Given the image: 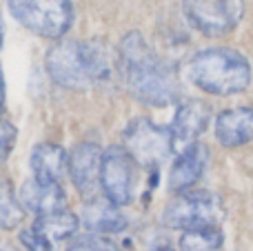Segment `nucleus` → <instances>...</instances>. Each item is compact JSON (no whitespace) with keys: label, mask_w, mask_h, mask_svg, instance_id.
<instances>
[{"label":"nucleus","mask_w":253,"mask_h":251,"mask_svg":"<svg viewBox=\"0 0 253 251\" xmlns=\"http://www.w3.org/2000/svg\"><path fill=\"white\" fill-rule=\"evenodd\" d=\"M224 243V236L218 227H198L187 229L180 238V251H218Z\"/></svg>","instance_id":"obj_18"},{"label":"nucleus","mask_w":253,"mask_h":251,"mask_svg":"<svg viewBox=\"0 0 253 251\" xmlns=\"http://www.w3.org/2000/svg\"><path fill=\"white\" fill-rule=\"evenodd\" d=\"M80 225V218L76 216L69 209H58V211H49V213H40L36 218L34 227L51 243H58V240H67L69 236L76 234Z\"/></svg>","instance_id":"obj_16"},{"label":"nucleus","mask_w":253,"mask_h":251,"mask_svg":"<svg viewBox=\"0 0 253 251\" xmlns=\"http://www.w3.org/2000/svg\"><path fill=\"white\" fill-rule=\"evenodd\" d=\"M83 225L91 234H118L126 227V218L109 198H93L84 205Z\"/></svg>","instance_id":"obj_15"},{"label":"nucleus","mask_w":253,"mask_h":251,"mask_svg":"<svg viewBox=\"0 0 253 251\" xmlns=\"http://www.w3.org/2000/svg\"><path fill=\"white\" fill-rule=\"evenodd\" d=\"M224 218L220 198L211 191H178L162 211V225L169 229H198V227H218Z\"/></svg>","instance_id":"obj_5"},{"label":"nucleus","mask_w":253,"mask_h":251,"mask_svg":"<svg viewBox=\"0 0 253 251\" xmlns=\"http://www.w3.org/2000/svg\"><path fill=\"white\" fill-rule=\"evenodd\" d=\"M67 251H120V247L111 238H105V236L98 234H87L76 238Z\"/></svg>","instance_id":"obj_19"},{"label":"nucleus","mask_w":253,"mask_h":251,"mask_svg":"<svg viewBox=\"0 0 253 251\" xmlns=\"http://www.w3.org/2000/svg\"><path fill=\"white\" fill-rule=\"evenodd\" d=\"M20 243L22 247H25L27 251H51V240H47L42 234H40L36 227H29V229H22L20 231Z\"/></svg>","instance_id":"obj_20"},{"label":"nucleus","mask_w":253,"mask_h":251,"mask_svg":"<svg viewBox=\"0 0 253 251\" xmlns=\"http://www.w3.org/2000/svg\"><path fill=\"white\" fill-rule=\"evenodd\" d=\"M151 251H173V249H169V247H156V249H151Z\"/></svg>","instance_id":"obj_23"},{"label":"nucleus","mask_w":253,"mask_h":251,"mask_svg":"<svg viewBox=\"0 0 253 251\" xmlns=\"http://www.w3.org/2000/svg\"><path fill=\"white\" fill-rule=\"evenodd\" d=\"M31 171L38 182H60L67 171V151L53 142H40L31 151Z\"/></svg>","instance_id":"obj_14"},{"label":"nucleus","mask_w":253,"mask_h":251,"mask_svg":"<svg viewBox=\"0 0 253 251\" xmlns=\"http://www.w3.org/2000/svg\"><path fill=\"white\" fill-rule=\"evenodd\" d=\"M44 65L56 84L71 91H87L114 76L118 69V53L114 56L111 49L98 40H60L47 51Z\"/></svg>","instance_id":"obj_2"},{"label":"nucleus","mask_w":253,"mask_h":251,"mask_svg":"<svg viewBox=\"0 0 253 251\" xmlns=\"http://www.w3.org/2000/svg\"><path fill=\"white\" fill-rule=\"evenodd\" d=\"M20 203L29 211H34L36 216L67 207L65 189L60 187V182H38L36 178H31V180H27L22 185Z\"/></svg>","instance_id":"obj_13"},{"label":"nucleus","mask_w":253,"mask_h":251,"mask_svg":"<svg viewBox=\"0 0 253 251\" xmlns=\"http://www.w3.org/2000/svg\"><path fill=\"white\" fill-rule=\"evenodd\" d=\"M25 220V209L18 200L13 185L0 178V229H16Z\"/></svg>","instance_id":"obj_17"},{"label":"nucleus","mask_w":253,"mask_h":251,"mask_svg":"<svg viewBox=\"0 0 253 251\" xmlns=\"http://www.w3.org/2000/svg\"><path fill=\"white\" fill-rule=\"evenodd\" d=\"M209 160V147L205 142H189V147L178 156L169 173V191H187L200 180Z\"/></svg>","instance_id":"obj_10"},{"label":"nucleus","mask_w":253,"mask_h":251,"mask_svg":"<svg viewBox=\"0 0 253 251\" xmlns=\"http://www.w3.org/2000/svg\"><path fill=\"white\" fill-rule=\"evenodd\" d=\"M118 71L129 93L144 105L165 107L180 96L175 69L149 47L138 31H131L120 40Z\"/></svg>","instance_id":"obj_1"},{"label":"nucleus","mask_w":253,"mask_h":251,"mask_svg":"<svg viewBox=\"0 0 253 251\" xmlns=\"http://www.w3.org/2000/svg\"><path fill=\"white\" fill-rule=\"evenodd\" d=\"M189 83L213 96H233L249 87L251 65L231 47H211L193 53L184 67Z\"/></svg>","instance_id":"obj_3"},{"label":"nucleus","mask_w":253,"mask_h":251,"mask_svg":"<svg viewBox=\"0 0 253 251\" xmlns=\"http://www.w3.org/2000/svg\"><path fill=\"white\" fill-rule=\"evenodd\" d=\"M4 107V76H2V67H0V111Z\"/></svg>","instance_id":"obj_22"},{"label":"nucleus","mask_w":253,"mask_h":251,"mask_svg":"<svg viewBox=\"0 0 253 251\" xmlns=\"http://www.w3.org/2000/svg\"><path fill=\"white\" fill-rule=\"evenodd\" d=\"M211 123V107L205 100L189 98L178 107L171 123V136L175 142H193L207 131Z\"/></svg>","instance_id":"obj_11"},{"label":"nucleus","mask_w":253,"mask_h":251,"mask_svg":"<svg viewBox=\"0 0 253 251\" xmlns=\"http://www.w3.org/2000/svg\"><path fill=\"white\" fill-rule=\"evenodd\" d=\"M11 16L40 38L60 40L74 25L71 0H9Z\"/></svg>","instance_id":"obj_4"},{"label":"nucleus","mask_w":253,"mask_h":251,"mask_svg":"<svg viewBox=\"0 0 253 251\" xmlns=\"http://www.w3.org/2000/svg\"><path fill=\"white\" fill-rule=\"evenodd\" d=\"M187 20L205 36H224L245 16V0H182Z\"/></svg>","instance_id":"obj_7"},{"label":"nucleus","mask_w":253,"mask_h":251,"mask_svg":"<svg viewBox=\"0 0 253 251\" xmlns=\"http://www.w3.org/2000/svg\"><path fill=\"white\" fill-rule=\"evenodd\" d=\"M16 138H18V131L9 120H2L0 118V163L9 158V154L13 151V145H16Z\"/></svg>","instance_id":"obj_21"},{"label":"nucleus","mask_w":253,"mask_h":251,"mask_svg":"<svg viewBox=\"0 0 253 251\" xmlns=\"http://www.w3.org/2000/svg\"><path fill=\"white\" fill-rule=\"evenodd\" d=\"M100 158L102 151L93 142H80L67 156V171L76 189L84 196H91L100 182Z\"/></svg>","instance_id":"obj_9"},{"label":"nucleus","mask_w":253,"mask_h":251,"mask_svg":"<svg viewBox=\"0 0 253 251\" xmlns=\"http://www.w3.org/2000/svg\"><path fill=\"white\" fill-rule=\"evenodd\" d=\"M173 136L169 127H160L149 118H135L126 125L123 147L142 167H160L173 151Z\"/></svg>","instance_id":"obj_6"},{"label":"nucleus","mask_w":253,"mask_h":251,"mask_svg":"<svg viewBox=\"0 0 253 251\" xmlns=\"http://www.w3.org/2000/svg\"><path fill=\"white\" fill-rule=\"evenodd\" d=\"M100 187L114 205L123 207L133 200L135 163L123 145L109 147L100 158Z\"/></svg>","instance_id":"obj_8"},{"label":"nucleus","mask_w":253,"mask_h":251,"mask_svg":"<svg viewBox=\"0 0 253 251\" xmlns=\"http://www.w3.org/2000/svg\"><path fill=\"white\" fill-rule=\"evenodd\" d=\"M215 138L224 147H240L253 140V107L227 109L215 118Z\"/></svg>","instance_id":"obj_12"},{"label":"nucleus","mask_w":253,"mask_h":251,"mask_svg":"<svg viewBox=\"0 0 253 251\" xmlns=\"http://www.w3.org/2000/svg\"><path fill=\"white\" fill-rule=\"evenodd\" d=\"M0 44H2V18H0Z\"/></svg>","instance_id":"obj_24"}]
</instances>
